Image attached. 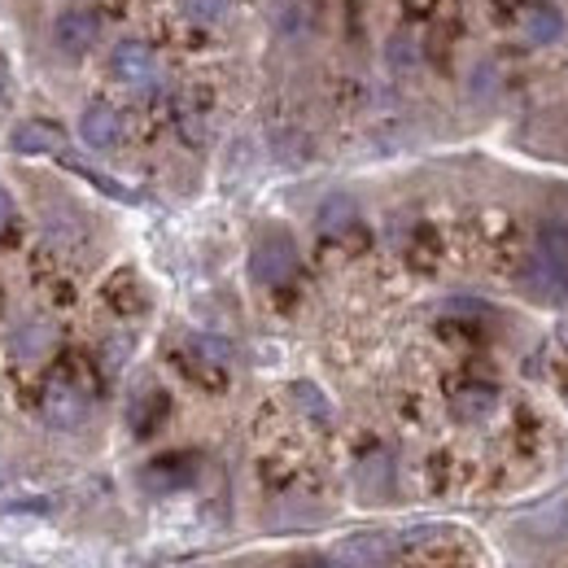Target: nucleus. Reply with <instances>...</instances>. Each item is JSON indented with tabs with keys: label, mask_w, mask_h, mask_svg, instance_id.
<instances>
[{
	"label": "nucleus",
	"mask_w": 568,
	"mask_h": 568,
	"mask_svg": "<svg viewBox=\"0 0 568 568\" xmlns=\"http://www.w3.org/2000/svg\"><path fill=\"white\" fill-rule=\"evenodd\" d=\"M302 568H328V565H320V560H311V565H302Z\"/></svg>",
	"instance_id": "nucleus-17"
},
{
	"label": "nucleus",
	"mask_w": 568,
	"mask_h": 568,
	"mask_svg": "<svg viewBox=\"0 0 568 568\" xmlns=\"http://www.w3.org/2000/svg\"><path fill=\"white\" fill-rule=\"evenodd\" d=\"M166 412H171V398H166V389H141L136 398H132V407H128V425L136 437H153L162 420H166Z\"/></svg>",
	"instance_id": "nucleus-8"
},
{
	"label": "nucleus",
	"mask_w": 568,
	"mask_h": 568,
	"mask_svg": "<svg viewBox=\"0 0 568 568\" xmlns=\"http://www.w3.org/2000/svg\"><path fill=\"white\" fill-rule=\"evenodd\" d=\"M79 136H83V144H92V149H110V144H119V136H123V119H119V110L105 105V101L88 105L83 119H79Z\"/></svg>",
	"instance_id": "nucleus-6"
},
{
	"label": "nucleus",
	"mask_w": 568,
	"mask_h": 568,
	"mask_svg": "<svg viewBox=\"0 0 568 568\" xmlns=\"http://www.w3.org/2000/svg\"><path fill=\"white\" fill-rule=\"evenodd\" d=\"M293 394L315 412V420H328V403L320 398V389H315V385H293Z\"/></svg>",
	"instance_id": "nucleus-15"
},
{
	"label": "nucleus",
	"mask_w": 568,
	"mask_h": 568,
	"mask_svg": "<svg viewBox=\"0 0 568 568\" xmlns=\"http://www.w3.org/2000/svg\"><path fill=\"white\" fill-rule=\"evenodd\" d=\"M450 542H455V538H450L446 529L407 538V568H468V551H464V547L446 551Z\"/></svg>",
	"instance_id": "nucleus-3"
},
{
	"label": "nucleus",
	"mask_w": 568,
	"mask_h": 568,
	"mask_svg": "<svg viewBox=\"0 0 568 568\" xmlns=\"http://www.w3.org/2000/svg\"><path fill=\"white\" fill-rule=\"evenodd\" d=\"M193 473H197V455H162V459H153L149 468H144V486L149 490H180V486H189L193 481Z\"/></svg>",
	"instance_id": "nucleus-7"
},
{
	"label": "nucleus",
	"mask_w": 568,
	"mask_h": 568,
	"mask_svg": "<svg viewBox=\"0 0 568 568\" xmlns=\"http://www.w3.org/2000/svg\"><path fill=\"white\" fill-rule=\"evenodd\" d=\"M525 22H529V36H534L538 44H551V40L565 36V18H560V9H534Z\"/></svg>",
	"instance_id": "nucleus-12"
},
{
	"label": "nucleus",
	"mask_w": 568,
	"mask_h": 568,
	"mask_svg": "<svg viewBox=\"0 0 568 568\" xmlns=\"http://www.w3.org/2000/svg\"><path fill=\"white\" fill-rule=\"evenodd\" d=\"M490 403H495L490 389H468V394H459V412H464V416H486Z\"/></svg>",
	"instance_id": "nucleus-14"
},
{
	"label": "nucleus",
	"mask_w": 568,
	"mask_h": 568,
	"mask_svg": "<svg viewBox=\"0 0 568 568\" xmlns=\"http://www.w3.org/2000/svg\"><path fill=\"white\" fill-rule=\"evenodd\" d=\"M9 227H13V202H9V193L0 189V241L9 236Z\"/></svg>",
	"instance_id": "nucleus-16"
},
{
	"label": "nucleus",
	"mask_w": 568,
	"mask_h": 568,
	"mask_svg": "<svg viewBox=\"0 0 568 568\" xmlns=\"http://www.w3.org/2000/svg\"><path fill=\"white\" fill-rule=\"evenodd\" d=\"M13 153H58L62 149V136H58V128H49V123H22L13 136Z\"/></svg>",
	"instance_id": "nucleus-10"
},
{
	"label": "nucleus",
	"mask_w": 568,
	"mask_h": 568,
	"mask_svg": "<svg viewBox=\"0 0 568 568\" xmlns=\"http://www.w3.org/2000/svg\"><path fill=\"white\" fill-rule=\"evenodd\" d=\"M358 227V211L351 197H328L324 202V211H320V232L324 236H342V232H351Z\"/></svg>",
	"instance_id": "nucleus-11"
},
{
	"label": "nucleus",
	"mask_w": 568,
	"mask_h": 568,
	"mask_svg": "<svg viewBox=\"0 0 568 568\" xmlns=\"http://www.w3.org/2000/svg\"><path fill=\"white\" fill-rule=\"evenodd\" d=\"M101 40V22L97 13H83V9H67L58 22H53V44L67 53V58H83L92 53Z\"/></svg>",
	"instance_id": "nucleus-4"
},
{
	"label": "nucleus",
	"mask_w": 568,
	"mask_h": 568,
	"mask_svg": "<svg viewBox=\"0 0 568 568\" xmlns=\"http://www.w3.org/2000/svg\"><path fill=\"white\" fill-rule=\"evenodd\" d=\"M110 71L119 74L123 83H132V88H144L153 79V53L144 44H136V40H128V44H119L110 53Z\"/></svg>",
	"instance_id": "nucleus-9"
},
{
	"label": "nucleus",
	"mask_w": 568,
	"mask_h": 568,
	"mask_svg": "<svg viewBox=\"0 0 568 568\" xmlns=\"http://www.w3.org/2000/svg\"><path fill=\"white\" fill-rule=\"evenodd\" d=\"M223 9H227V0H184V13L193 22H214V18H223Z\"/></svg>",
	"instance_id": "nucleus-13"
},
{
	"label": "nucleus",
	"mask_w": 568,
	"mask_h": 568,
	"mask_svg": "<svg viewBox=\"0 0 568 568\" xmlns=\"http://www.w3.org/2000/svg\"><path fill=\"white\" fill-rule=\"evenodd\" d=\"M44 416H49V425L58 428L83 425V416H88V389H79L67 376H53V385L44 394Z\"/></svg>",
	"instance_id": "nucleus-5"
},
{
	"label": "nucleus",
	"mask_w": 568,
	"mask_h": 568,
	"mask_svg": "<svg viewBox=\"0 0 568 568\" xmlns=\"http://www.w3.org/2000/svg\"><path fill=\"white\" fill-rule=\"evenodd\" d=\"M525 284H529V293L538 302H560V297H568V223L547 219L538 227Z\"/></svg>",
	"instance_id": "nucleus-1"
},
{
	"label": "nucleus",
	"mask_w": 568,
	"mask_h": 568,
	"mask_svg": "<svg viewBox=\"0 0 568 568\" xmlns=\"http://www.w3.org/2000/svg\"><path fill=\"white\" fill-rule=\"evenodd\" d=\"M297 272V250L284 232H267L258 245H254V281L263 284H284L293 281Z\"/></svg>",
	"instance_id": "nucleus-2"
}]
</instances>
